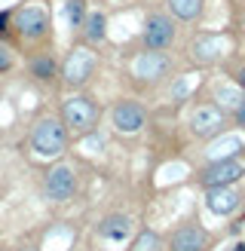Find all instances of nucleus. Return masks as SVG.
Returning a JSON list of instances; mask_svg holds the SVG:
<instances>
[{"instance_id": "f257e3e1", "label": "nucleus", "mask_w": 245, "mask_h": 251, "mask_svg": "<svg viewBox=\"0 0 245 251\" xmlns=\"http://www.w3.org/2000/svg\"><path fill=\"white\" fill-rule=\"evenodd\" d=\"M31 150L37 156H61L68 150V129L55 117H43L31 132Z\"/></svg>"}, {"instance_id": "f03ea898", "label": "nucleus", "mask_w": 245, "mask_h": 251, "mask_svg": "<svg viewBox=\"0 0 245 251\" xmlns=\"http://www.w3.org/2000/svg\"><path fill=\"white\" fill-rule=\"evenodd\" d=\"M61 123L74 135H89L98 123V107L89 95H74L61 104Z\"/></svg>"}, {"instance_id": "7ed1b4c3", "label": "nucleus", "mask_w": 245, "mask_h": 251, "mask_svg": "<svg viewBox=\"0 0 245 251\" xmlns=\"http://www.w3.org/2000/svg\"><path fill=\"white\" fill-rule=\"evenodd\" d=\"M43 193L46 199H52V202H68V199L77 193V175L68 162H58L46 172L43 178Z\"/></svg>"}, {"instance_id": "20e7f679", "label": "nucleus", "mask_w": 245, "mask_h": 251, "mask_svg": "<svg viewBox=\"0 0 245 251\" xmlns=\"http://www.w3.org/2000/svg\"><path fill=\"white\" fill-rule=\"evenodd\" d=\"M16 31L24 40H43L49 34V12L40 3H28L16 12Z\"/></svg>"}, {"instance_id": "39448f33", "label": "nucleus", "mask_w": 245, "mask_h": 251, "mask_svg": "<svg viewBox=\"0 0 245 251\" xmlns=\"http://www.w3.org/2000/svg\"><path fill=\"white\" fill-rule=\"evenodd\" d=\"M110 123H114V129L120 135H135V132H141V126H144V107L138 101L122 98V101H117L114 110H110Z\"/></svg>"}, {"instance_id": "423d86ee", "label": "nucleus", "mask_w": 245, "mask_h": 251, "mask_svg": "<svg viewBox=\"0 0 245 251\" xmlns=\"http://www.w3.org/2000/svg\"><path fill=\"white\" fill-rule=\"evenodd\" d=\"M92 71H95V55L89 49H74L65 61V68H61V77H65V83L71 89H77V86H83L92 77Z\"/></svg>"}, {"instance_id": "0eeeda50", "label": "nucleus", "mask_w": 245, "mask_h": 251, "mask_svg": "<svg viewBox=\"0 0 245 251\" xmlns=\"http://www.w3.org/2000/svg\"><path fill=\"white\" fill-rule=\"evenodd\" d=\"M175 40V22L169 16H150L144 22V46L153 52H166Z\"/></svg>"}, {"instance_id": "6e6552de", "label": "nucleus", "mask_w": 245, "mask_h": 251, "mask_svg": "<svg viewBox=\"0 0 245 251\" xmlns=\"http://www.w3.org/2000/svg\"><path fill=\"white\" fill-rule=\"evenodd\" d=\"M166 71H169V58L163 52H153V49L138 52L132 58V74L141 83H156L159 77H166Z\"/></svg>"}, {"instance_id": "1a4fd4ad", "label": "nucleus", "mask_w": 245, "mask_h": 251, "mask_svg": "<svg viewBox=\"0 0 245 251\" xmlns=\"http://www.w3.org/2000/svg\"><path fill=\"white\" fill-rule=\"evenodd\" d=\"M242 172H245V166H242V159H236V156H230V159H218V162H212L205 172H202V184L205 187H230L233 181H239L242 178Z\"/></svg>"}, {"instance_id": "9d476101", "label": "nucleus", "mask_w": 245, "mask_h": 251, "mask_svg": "<svg viewBox=\"0 0 245 251\" xmlns=\"http://www.w3.org/2000/svg\"><path fill=\"white\" fill-rule=\"evenodd\" d=\"M220 126H224V110H220L218 104H202L193 110L190 117V132L196 138H212L220 132Z\"/></svg>"}, {"instance_id": "9b49d317", "label": "nucleus", "mask_w": 245, "mask_h": 251, "mask_svg": "<svg viewBox=\"0 0 245 251\" xmlns=\"http://www.w3.org/2000/svg\"><path fill=\"white\" fill-rule=\"evenodd\" d=\"M132 233H135V221L129 215H107L101 224H98V236H101L104 242H110V245L129 242Z\"/></svg>"}, {"instance_id": "f8f14e48", "label": "nucleus", "mask_w": 245, "mask_h": 251, "mask_svg": "<svg viewBox=\"0 0 245 251\" xmlns=\"http://www.w3.org/2000/svg\"><path fill=\"white\" fill-rule=\"evenodd\" d=\"M172 251H205L208 248V236L202 227H196V224H184L172 233Z\"/></svg>"}, {"instance_id": "ddd939ff", "label": "nucleus", "mask_w": 245, "mask_h": 251, "mask_svg": "<svg viewBox=\"0 0 245 251\" xmlns=\"http://www.w3.org/2000/svg\"><path fill=\"white\" fill-rule=\"evenodd\" d=\"M242 202V196L233 190V187H208V196H205V205L208 211H215V215H230V211H236Z\"/></svg>"}, {"instance_id": "4468645a", "label": "nucleus", "mask_w": 245, "mask_h": 251, "mask_svg": "<svg viewBox=\"0 0 245 251\" xmlns=\"http://www.w3.org/2000/svg\"><path fill=\"white\" fill-rule=\"evenodd\" d=\"M224 49H227V40L224 37H199L196 40V46H193V55L202 61V65H208V61H218L220 55H224Z\"/></svg>"}, {"instance_id": "2eb2a0df", "label": "nucleus", "mask_w": 245, "mask_h": 251, "mask_svg": "<svg viewBox=\"0 0 245 251\" xmlns=\"http://www.w3.org/2000/svg\"><path fill=\"white\" fill-rule=\"evenodd\" d=\"M236 150H242V138H236V135H224V138H218V141L205 150L208 153V159H230V156H236Z\"/></svg>"}, {"instance_id": "dca6fc26", "label": "nucleus", "mask_w": 245, "mask_h": 251, "mask_svg": "<svg viewBox=\"0 0 245 251\" xmlns=\"http://www.w3.org/2000/svg\"><path fill=\"white\" fill-rule=\"evenodd\" d=\"M28 68H31V77H34L37 83H52V80H55V71H58L52 55H34Z\"/></svg>"}, {"instance_id": "f3484780", "label": "nucleus", "mask_w": 245, "mask_h": 251, "mask_svg": "<svg viewBox=\"0 0 245 251\" xmlns=\"http://www.w3.org/2000/svg\"><path fill=\"white\" fill-rule=\"evenodd\" d=\"M166 6L175 19L193 22V19H199V12H202V0H166Z\"/></svg>"}, {"instance_id": "a211bd4d", "label": "nucleus", "mask_w": 245, "mask_h": 251, "mask_svg": "<svg viewBox=\"0 0 245 251\" xmlns=\"http://www.w3.org/2000/svg\"><path fill=\"white\" fill-rule=\"evenodd\" d=\"M104 34H107V19H104V12H92L89 19H86L83 25V37L89 43H98V40H104Z\"/></svg>"}, {"instance_id": "6ab92c4d", "label": "nucleus", "mask_w": 245, "mask_h": 251, "mask_svg": "<svg viewBox=\"0 0 245 251\" xmlns=\"http://www.w3.org/2000/svg\"><path fill=\"white\" fill-rule=\"evenodd\" d=\"M215 98H218L224 107H233V110H236V107L245 101V98L236 92V86H218V89H215Z\"/></svg>"}, {"instance_id": "aec40b11", "label": "nucleus", "mask_w": 245, "mask_h": 251, "mask_svg": "<svg viewBox=\"0 0 245 251\" xmlns=\"http://www.w3.org/2000/svg\"><path fill=\"white\" fill-rule=\"evenodd\" d=\"M156 245H159V239H156L153 233H141L138 242H135V251H153Z\"/></svg>"}, {"instance_id": "412c9836", "label": "nucleus", "mask_w": 245, "mask_h": 251, "mask_svg": "<svg viewBox=\"0 0 245 251\" xmlns=\"http://www.w3.org/2000/svg\"><path fill=\"white\" fill-rule=\"evenodd\" d=\"M68 16H71V25L77 28L80 19H83V3H80V0H71V3H68Z\"/></svg>"}, {"instance_id": "4be33fe9", "label": "nucleus", "mask_w": 245, "mask_h": 251, "mask_svg": "<svg viewBox=\"0 0 245 251\" xmlns=\"http://www.w3.org/2000/svg\"><path fill=\"white\" fill-rule=\"evenodd\" d=\"M9 68H12V52H9L3 43H0V74H6Z\"/></svg>"}, {"instance_id": "5701e85b", "label": "nucleus", "mask_w": 245, "mask_h": 251, "mask_svg": "<svg viewBox=\"0 0 245 251\" xmlns=\"http://www.w3.org/2000/svg\"><path fill=\"white\" fill-rule=\"evenodd\" d=\"M236 123H239L242 129H245V101H242V104L236 107Z\"/></svg>"}, {"instance_id": "b1692460", "label": "nucleus", "mask_w": 245, "mask_h": 251, "mask_svg": "<svg viewBox=\"0 0 245 251\" xmlns=\"http://www.w3.org/2000/svg\"><path fill=\"white\" fill-rule=\"evenodd\" d=\"M236 83H239V86H242V89H245V68L239 71V77H236Z\"/></svg>"}, {"instance_id": "393cba45", "label": "nucleus", "mask_w": 245, "mask_h": 251, "mask_svg": "<svg viewBox=\"0 0 245 251\" xmlns=\"http://www.w3.org/2000/svg\"><path fill=\"white\" fill-rule=\"evenodd\" d=\"M236 251H245V245H236Z\"/></svg>"}]
</instances>
